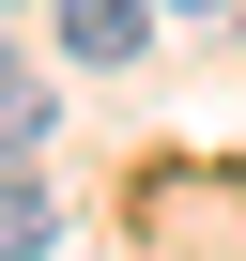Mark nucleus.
<instances>
[{"instance_id":"nucleus-1","label":"nucleus","mask_w":246,"mask_h":261,"mask_svg":"<svg viewBox=\"0 0 246 261\" xmlns=\"http://www.w3.org/2000/svg\"><path fill=\"white\" fill-rule=\"evenodd\" d=\"M139 31H154V0H62V46L108 77V62H139Z\"/></svg>"},{"instance_id":"nucleus-2","label":"nucleus","mask_w":246,"mask_h":261,"mask_svg":"<svg viewBox=\"0 0 246 261\" xmlns=\"http://www.w3.org/2000/svg\"><path fill=\"white\" fill-rule=\"evenodd\" d=\"M46 246H62V200L31 169H0V261H46Z\"/></svg>"},{"instance_id":"nucleus-3","label":"nucleus","mask_w":246,"mask_h":261,"mask_svg":"<svg viewBox=\"0 0 246 261\" xmlns=\"http://www.w3.org/2000/svg\"><path fill=\"white\" fill-rule=\"evenodd\" d=\"M46 123H62V92H46V77H0V154H31Z\"/></svg>"},{"instance_id":"nucleus-4","label":"nucleus","mask_w":246,"mask_h":261,"mask_svg":"<svg viewBox=\"0 0 246 261\" xmlns=\"http://www.w3.org/2000/svg\"><path fill=\"white\" fill-rule=\"evenodd\" d=\"M185 16H215V0H185Z\"/></svg>"}]
</instances>
